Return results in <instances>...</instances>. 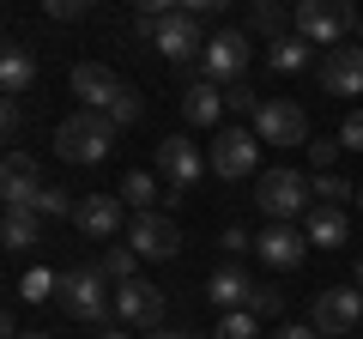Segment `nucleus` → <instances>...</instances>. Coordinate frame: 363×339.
<instances>
[{"mask_svg": "<svg viewBox=\"0 0 363 339\" xmlns=\"http://www.w3.org/2000/svg\"><path fill=\"white\" fill-rule=\"evenodd\" d=\"M116 121L97 116V109H79V116H67L61 128H55V152L67 157V164H104L109 145H116Z\"/></svg>", "mask_w": 363, "mask_h": 339, "instance_id": "obj_1", "label": "nucleus"}, {"mask_svg": "<svg viewBox=\"0 0 363 339\" xmlns=\"http://www.w3.org/2000/svg\"><path fill=\"white\" fill-rule=\"evenodd\" d=\"M61 315H73V321L85 327H104L109 315H116V285H109L97 267H85V273H61Z\"/></svg>", "mask_w": 363, "mask_h": 339, "instance_id": "obj_2", "label": "nucleus"}, {"mask_svg": "<svg viewBox=\"0 0 363 339\" xmlns=\"http://www.w3.org/2000/svg\"><path fill=\"white\" fill-rule=\"evenodd\" d=\"M255 206L267 212V224H291V218H309L315 188H309V176H297V170H267V176L255 182Z\"/></svg>", "mask_w": 363, "mask_h": 339, "instance_id": "obj_3", "label": "nucleus"}, {"mask_svg": "<svg viewBox=\"0 0 363 339\" xmlns=\"http://www.w3.org/2000/svg\"><path fill=\"white\" fill-rule=\"evenodd\" d=\"M345 30H357V13H351L345 0H303L297 6V37L309 49H345Z\"/></svg>", "mask_w": 363, "mask_h": 339, "instance_id": "obj_4", "label": "nucleus"}, {"mask_svg": "<svg viewBox=\"0 0 363 339\" xmlns=\"http://www.w3.org/2000/svg\"><path fill=\"white\" fill-rule=\"evenodd\" d=\"M309 327H315L321 339H351V333L363 327V291H357V285H327V291H315Z\"/></svg>", "mask_w": 363, "mask_h": 339, "instance_id": "obj_5", "label": "nucleus"}, {"mask_svg": "<svg viewBox=\"0 0 363 339\" xmlns=\"http://www.w3.org/2000/svg\"><path fill=\"white\" fill-rule=\"evenodd\" d=\"M260 164V140L255 128H218L206 145V170L212 176H224V182H242V176H255Z\"/></svg>", "mask_w": 363, "mask_h": 339, "instance_id": "obj_6", "label": "nucleus"}, {"mask_svg": "<svg viewBox=\"0 0 363 339\" xmlns=\"http://www.w3.org/2000/svg\"><path fill=\"white\" fill-rule=\"evenodd\" d=\"M206 25H200V18L194 13H188V6H176V13H169L164 18V25H157V37H152V49L157 55H164V61H200V55H206Z\"/></svg>", "mask_w": 363, "mask_h": 339, "instance_id": "obj_7", "label": "nucleus"}, {"mask_svg": "<svg viewBox=\"0 0 363 339\" xmlns=\"http://www.w3.org/2000/svg\"><path fill=\"white\" fill-rule=\"evenodd\" d=\"M248 30H218V37L206 43V55H200V73L212 79V85H242L248 73Z\"/></svg>", "mask_w": 363, "mask_h": 339, "instance_id": "obj_8", "label": "nucleus"}, {"mask_svg": "<svg viewBox=\"0 0 363 339\" xmlns=\"http://www.w3.org/2000/svg\"><path fill=\"white\" fill-rule=\"evenodd\" d=\"M157 176L169 182V194H188V188L206 176V152H200L194 140H182V133H169V140L157 145Z\"/></svg>", "mask_w": 363, "mask_h": 339, "instance_id": "obj_9", "label": "nucleus"}, {"mask_svg": "<svg viewBox=\"0 0 363 339\" xmlns=\"http://www.w3.org/2000/svg\"><path fill=\"white\" fill-rule=\"evenodd\" d=\"M255 140L260 145H303L309 140V116L297 104H285V97H267L255 116Z\"/></svg>", "mask_w": 363, "mask_h": 339, "instance_id": "obj_10", "label": "nucleus"}, {"mask_svg": "<svg viewBox=\"0 0 363 339\" xmlns=\"http://www.w3.org/2000/svg\"><path fill=\"white\" fill-rule=\"evenodd\" d=\"M128 248L140 255V261H169L182 248V224L164 218V212H140V218L128 224Z\"/></svg>", "mask_w": 363, "mask_h": 339, "instance_id": "obj_11", "label": "nucleus"}, {"mask_svg": "<svg viewBox=\"0 0 363 339\" xmlns=\"http://www.w3.org/2000/svg\"><path fill=\"white\" fill-rule=\"evenodd\" d=\"M255 255L272 273H297V267L309 261V236H303L297 224H267V230L255 236Z\"/></svg>", "mask_w": 363, "mask_h": 339, "instance_id": "obj_12", "label": "nucleus"}, {"mask_svg": "<svg viewBox=\"0 0 363 339\" xmlns=\"http://www.w3.org/2000/svg\"><path fill=\"white\" fill-rule=\"evenodd\" d=\"M116 315L133 333H157V327H164V291H157L152 279H133V285L116 291Z\"/></svg>", "mask_w": 363, "mask_h": 339, "instance_id": "obj_13", "label": "nucleus"}, {"mask_svg": "<svg viewBox=\"0 0 363 339\" xmlns=\"http://www.w3.org/2000/svg\"><path fill=\"white\" fill-rule=\"evenodd\" d=\"M43 170L30 164L25 152H6V164H0V200L6 206H25V212H37V194H43Z\"/></svg>", "mask_w": 363, "mask_h": 339, "instance_id": "obj_14", "label": "nucleus"}, {"mask_svg": "<svg viewBox=\"0 0 363 339\" xmlns=\"http://www.w3.org/2000/svg\"><path fill=\"white\" fill-rule=\"evenodd\" d=\"M73 224H79V236H91V243H116L121 236V200L116 194H85L79 200V212H73Z\"/></svg>", "mask_w": 363, "mask_h": 339, "instance_id": "obj_15", "label": "nucleus"}, {"mask_svg": "<svg viewBox=\"0 0 363 339\" xmlns=\"http://www.w3.org/2000/svg\"><path fill=\"white\" fill-rule=\"evenodd\" d=\"M73 97H79L85 109H97V116H109V104L121 97V79L109 73L104 61H79V67H73Z\"/></svg>", "mask_w": 363, "mask_h": 339, "instance_id": "obj_16", "label": "nucleus"}, {"mask_svg": "<svg viewBox=\"0 0 363 339\" xmlns=\"http://www.w3.org/2000/svg\"><path fill=\"white\" fill-rule=\"evenodd\" d=\"M321 91L327 97H363V49H333L321 61Z\"/></svg>", "mask_w": 363, "mask_h": 339, "instance_id": "obj_17", "label": "nucleus"}, {"mask_svg": "<svg viewBox=\"0 0 363 339\" xmlns=\"http://www.w3.org/2000/svg\"><path fill=\"white\" fill-rule=\"evenodd\" d=\"M218 116H224V85H212V79L182 85V121H194V128H218Z\"/></svg>", "mask_w": 363, "mask_h": 339, "instance_id": "obj_18", "label": "nucleus"}, {"mask_svg": "<svg viewBox=\"0 0 363 339\" xmlns=\"http://www.w3.org/2000/svg\"><path fill=\"white\" fill-rule=\"evenodd\" d=\"M303 236H309V248H345V243H351V218H345V206H309Z\"/></svg>", "mask_w": 363, "mask_h": 339, "instance_id": "obj_19", "label": "nucleus"}, {"mask_svg": "<svg viewBox=\"0 0 363 339\" xmlns=\"http://www.w3.org/2000/svg\"><path fill=\"white\" fill-rule=\"evenodd\" d=\"M30 85H37V55L6 43V55H0V91H6V104H18Z\"/></svg>", "mask_w": 363, "mask_h": 339, "instance_id": "obj_20", "label": "nucleus"}, {"mask_svg": "<svg viewBox=\"0 0 363 339\" xmlns=\"http://www.w3.org/2000/svg\"><path fill=\"white\" fill-rule=\"evenodd\" d=\"M248 291H255V279H248L242 267H224V273H212V285H206V297L218 303L224 315H236V309H248Z\"/></svg>", "mask_w": 363, "mask_h": 339, "instance_id": "obj_21", "label": "nucleus"}, {"mask_svg": "<svg viewBox=\"0 0 363 339\" xmlns=\"http://www.w3.org/2000/svg\"><path fill=\"white\" fill-rule=\"evenodd\" d=\"M30 243H37V212L6 206V218H0V248H6V255H25Z\"/></svg>", "mask_w": 363, "mask_h": 339, "instance_id": "obj_22", "label": "nucleus"}, {"mask_svg": "<svg viewBox=\"0 0 363 339\" xmlns=\"http://www.w3.org/2000/svg\"><path fill=\"white\" fill-rule=\"evenodd\" d=\"M133 267H140V255H133L128 243H109V248H104V261H97V273H104L109 285L121 291V285H133V279H140V273H133Z\"/></svg>", "mask_w": 363, "mask_h": 339, "instance_id": "obj_23", "label": "nucleus"}, {"mask_svg": "<svg viewBox=\"0 0 363 339\" xmlns=\"http://www.w3.org/2000/svg\"><path fill=\"white\" fill-rule=\"evenodd\" d=\"M248 30H260V37H291V30H297V13H285V6H272V0H260L255 13H248Z\"/></svg>", "mask_w": 363, "mask_h": 339, "instance_id": "obj_24", "label": "nucleus"}, {"mask_svg": "<svg viewBox=\"0 0 363 339\" xmlns=\"http://www.w3.org/2000/svg\"><path fill=\"white\" fill-rule=\"evenodd\" d=\"M267 61H272V73H303V67H309V43L291 30V37L267 43Z\"/></svg>", "mask_w": 363, "mask_h": 339, "instance_id": "obj_25", "label": "nucleus"}, {"mask_svg": "<svg viewBox=\"0 0 363 339\" xmlns=\"http://www.w3.org/2000/svg\"><path fill=\"white\" fill-rule=\"evenodd\" d=\"M152 200H157V176L152 170H128L121 176V206H133V218H140V212H152Z\"/></svg>", "mask_w": 363, "mask_h": 339, "instance_id": "obj_26", "label": "nucleus"}, {"mask_svg": "<svg viewBox=\"0 0 363 339\" xmlns=\"http://www.w3.org/2000/svg\"><path fill=\"white\" fill-rule=\"evenodd\" d=\"M55 297H61V273H49V267H30L18 279V303H55Z\"/></svg>", "mask_w": 363, "mask_h": 339, "instance_id": "obj_27", "label": "nucleus"}, {"mask_svg": "<svg viewBox=\"0 0 363 339\" xmlns=\"http://www.w3.org/2000/svg\"><path fill=\"white\" fill-rule=\"evenodd\" d=\"M79 212V200H73V188H61V182H49L37 194V218H73Z\"/></svg>", "mask_w": 363, "mask_h": 339, "instance_id": "obj_28", "label": "nucleus"}, {"mask_svg": "<svg viewBox=\"0 0 363 339\" xmlns=\"http://www.w3.org/2000/svg\"><path fill=\"white\" fill-rule=\"evenodd\" d=\"M309 188H315V206H345V200H357V188H351L339 170H333V176H315Z\"/></svg>", "mask_w": 363, "mask_h": 339, "instance_id": "obj_29", "label": "nucleus"}, {"mask_svg": "<svg viewBox=\"0 0 363 339\" xmlns=\"http://www.w3.org/2000/svg\"><path fill=\"white\" fill-rule=\"evenodd\" d=\"M169 13H176L169 0H145L140 13H133V37H145V43H152V37H157V25H164Z\"/></svg>", "mask_w": 363, "mask_h": 339, "instance_id": "obj_30", "label": "nucleus"}, {"mask_svg": "<svg viewBox=\"0 0 363 339\" xmlns=\"http://www.w3.org/2000/svg\"><path fill=\"white\" fill-rule=\"evenodd\" d=\"M140 116H145V97L133 91V85H121V97L109 104V121H116V128H133Z\"/></svg>", "mask_w": 363, "mask_h": 339, "instance_id": "obj_31", "label": "nucleus"}, {"mask_svg": "<svg viewBox=\"0 0 363 339\" xmlns=\"http://www.w3.org/2000/svg\"><path fill=\"white\" fill-rule=\"evenodd\" d=\"M279 309H285V297H279L272 285H260V279H255V291H248V315H255V321H272Z\"/></svg>", "mask_w": 363, "mask_h": 339, "instance_id": "obj_32", "label": "nucleus"}, {"mask_svg": "<svg viewBox=\"0 0 363 339\" xmlns=\"http://www.w3.org/2000/svg\"><path fill=\"white\" fill-rule=\"evenodd\" d=\"M212 339H260V321L248 309H236V315H224V321H218V333H212Z\"/></svg>", "mask_w": 363, "mask_h": 339, "instance_id": "obj_33", "label": "nucleus"}, {"mask_svg": "<svg viewBox=\"0 0 363 339\" xmlns=\"http://www.w3.org/2000/svg\"><path fill=\"white\" fill-rule=\"evenodd\" d=\"M339 152H345V145H339V140H315V145H309V164H315V176H333Z\"/></svg>", "mask_w": 363, "mask_h": 339, "instance_id": "obj_34", "label": "nucleus"}, {"mask_svg": "<svg viewBox=\"0 0 363 339\" xmlns=\"http://www.w3.org/2000/svg\"><path fill=\"white\" fill-rule=\"evenodd\" d=\"M260 104H267V97H255L248 85H230V91H224V109H236V116H260Z\"/></svg>", "mask_w": 363, "mask_h": 339, "instance_id": "obj_35", "label": "nucleus"}, {"mask_svg": "<svg viewBox=\"0 0 363 339\" xmlns=\"http://www.w3.org/2000/svg\"><path fill=\"white\" fill-rule=\"evenodd\" d=\"M339 145H345V152H363V109H351V116L339 121Z\"/></svg>", "mask_w": 363, "mask_h": 339, "instance_id": "obj_36", "label": "nucleus"}, {"mask_svg": "<svg viewBox=\"0 0 363 339\" xmlns=\"http://www.w3.org/2000/svg\"><path fill=\"white\" fill-rule=\"evenodd\" d=\"M85 13H91V0H49V18H61V25H73Z\"/></svg>", "mask_w": 363, "mask_h": 339, "instance_id": "obj_37", "label": "nucleus"}, {"mask_svg": "<svg viewBox=\"0 0 363 339\" xmlns=\"http://www.w3.org/2000/svg\"><path fill=\"white\" fill-rule=\"evenodd\" d=\"M224 248H230V255H248V248H255V236H248L242 224H230V230H224Z\"/></svg>", "mask_w": 363, "mask_h": 339, "instance_id": "obj_38", "label": "nucleus"}, {"mask_svg": "<svg viewBox=\"0 0 363 339\" xmlns=\"http://www.w3.org/2000/svg\"><path fill=\"white\" fill-rule=\"evenodd\" d=\"M272 339H321V333H315L309 321H279V333H272Z\"/></svg>", "mask_w": 363, "mask_h": 339, "instance_id": "obj_39", "label": "nucleus"}, {"mask_svg": "<svg viewBox=\"0 0 363 339\" xmlns=\"http://www.w3.org/2000/svg\"><path fill=\"white\" fill-rule=\"evenodd\" d=\"M152 339H212V333H188V327H157Z\"/></svg>", "mask_w": 363, "mask_h": 339, "instance_id": "obj_40", "label": "nucleus"}, {"mask_svg": "<svg viewBox=\"0 0 363 339\" xmlns=\"http://www.w3.org/2000/svg\"><path fill=\"white\" fill-rule=\"evenodd\" d=\"M97 339H133V327H104Z\"/></svg>", "mask_w": 363, "mask_h": 339, "instance_id": "obj_41", "label": "nucleus"}, {"mask_svg": "<svg viewBox=\"0 0 363 339\" xmlns=\"http://www.w3.org/2000/svg\"><path fill=\"white\" fill-rule=\"evenodd\" d=\"M351 285H357V291H363V261H357V273H351Z\"/></svg>", "mask_w": 363, "mask_h": 339, "instance_id": "obj_42", "label": "nucleus"}, {"mask_svg": "<svg viewBox=\"0 0 363 339\" xmlns=\"http://www.w3.org/2000/svg\"><path fill=\"white\" fill-rule=\"evenodd\" d=\"M357 49H363V13H357Z\"/></svg>", "mask_w": 363, "mask_h": 339, "instance_id": "obj_43", "label": "nucleus"}, {"mask_svg": "<svg viewBox=\"0 0 363 339\" xmlns=\"http://www.w3.org/2000/svg\"><path fill=\"white\" fill-rule=\"evenodd\" d=\"M18 339H55V333H18Z\"/></svg>", "mask_w": 363, "mask_h": 339, "instance_id": "obj_44", "label": "nucleus"}, {"mask_svg": "<svg viewBox=\"0 0 363 339\" xmlns=\"http://www.w3.org/2000/svg\"><path fill=\"white\" fill-rule=\"evenodd\" d=\"M357 212H363V182H357Z\"/></svg>", "mask_w": 363, "mask_h": 339, "instance_id": "obj_45", "label": "nucleus"}]
</instances>
